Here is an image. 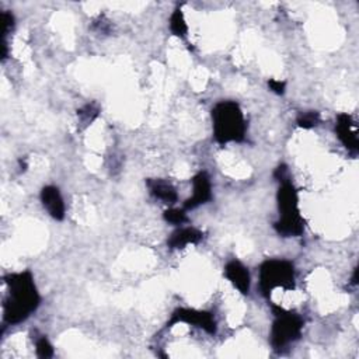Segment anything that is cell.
I'll return each instance as SVG.
<instances>
[{"label":"cell","instance_id":"obj_1","mask_svg":"<svg viewBox=\"0 0 359 359\" xmlns=\"http://www.w3.org/2000/svg\"><path fill=\"white\" fill-rule=\"evenodd\" d=\"M4 283L7 294L3 303V321L8 325L20 324L25 321L41 303L34 276L29 271L14 272L4 276Z\"/></svg>","mask_w":359,"mask_h":359},{"label":"cell","instance_id":"obj_2","mask_svg":"<svg viewBox=\"0 0 359 359\" xmlns=\"http://www.w3.org/2000/svg\"><path fill=\"white\" fill-rule=\"evenodd\" d=\"M213 136L217 143L227 144L245 139L247 123L241 107L231 100L219 101L210 111Z\"/></svg>","mask_w":359,"mask_h":359},{"label":"cell","instance_id":"obj_3","mask_svg":"<svg viewBox=\"0 0 359 359\" xmlns=\"http://www.w3.org/2000/svg\"><path fill=\"white\" fill-rule=\"evenodd\" d=\"M279 219L273 223L282 237H297L304 231V220L299 209V194L290 180L280 182L276 194Z\"/></svg>","mask_w":359,"mask_h":359},{"label":"cell","instance_id":"obj_4","mask_svg":"<svg viewBox=\"0 0 359 359\" xmlns=\"http://www.w3.org/2000/svg\"><path fill=\"white\" fill-rule=\"evenodd\" d=\"M258 286L264 297H269L271 293L280 287L286 292L296 287V271L294 265L282 258L266 259L259 266Z\"/></svg>","mask_w":359,"mask_h":359},{"label":"cell","instance_id":"obj_5","mask_svg":"<svg viewBox=\"0 0 359 359\" xmlns=\"http://www.w3.org/2000/svg\"><path fill=\"white\" fill-rule=\"evenodd\" d=\"M271 310L273 314L269 334L271 345L275 351H282L302 337L304 320L300 314L276 304H271Z\"/></svg>","mask_w":359,"mask_h":359},{"label":"cell","instance_id":"obj_6","mask_svg":"<svg viewBox=\"0 0 359 359\" xmlns=\"http://www.w3.org/2000/svg\"><path fill=\"white\" fill-rule=\"evenodd\" d=\"M180 323H184V324H188L192 327H198L210 335L216 334V331H217V323L215 320L213 313L205 311V310L178 307L171 313L170 320L167 321L165 325H167V328H171Z\"/></svg>","mask_w":359,"mask_h":359},{"label":"cell","instance_id":"obj_7","mask_svg":"<svg viewBox=\"0 0 359 359\" xmlns=\"http://www.w3.org/2000/svg\"><path fill=\"white\" fill-rule=\"evenodd\" d=\"M335 135L351 154L355 156L358 153V150H359L358 128H356L353 118L349 114L341 112L337 115Z\"/></svg>","mask_w":359,"mask_h":359},{"label":"cell","instance_id":"obj_8","mask_svg":"<svg viewBox=\"0 0 359 359\" xmlns=\"http://www.w3.org/2000/svg\"><path fill=\"white\" fill-rule=\"evenodd\" d=\"M192 195L184 202V210H192L212 199V181L206 171L196 172L192 180Z\"/></svg>","mask_w":359,"mask_h":359},{"label":"cell","instance_id":"obj_9","mask_svg":"<svg viewBox=\"0 0 359 359\" xmlns=\"http://www.w3.org/2000/svg\"><path fill=\"white\" fill-rule=\"evenodd\" d=\"M224 276L227 280L241 293L248 294L251 286V278L248 268L238 259H231L224 265Z\"/></svg>","mask_w":359,"mask_h":359},{"label":"cell","instance_id":"obj_10","mask_svg":"<svg viewBox=\"0 0 359 359\" xmlns=\"http://www.w3.org/2000/svg\"><path fill=\"white\" fill-rule=\"evenodd\" d=\"M42 206L46 209L48 215L55 220H63L65 219V202L62 198V194L57 187L55 185H45L41 189L39 194Z\"/></svg>","mask_w":359,"mask_h":359},{"label":"cell","instance_id":"obj_11","mask_svg":"<svg viewBox=\"0 0 359 359\" xmlns=\"http://www.w3.org/2000/svg\"><path fill=\"white\" fill-rule=\"evenodd\" d=\"M203 238V233L191 226H181L175 229L167 238L170 250H181L189 244H198Z\"/></svg>","mask_w":359,"mask_h":359},{"label":"cell","instance_id":"obj_12","mask_svg":"<svg viewBox=\"0 0 359 359\" xmlns=\"http://www.w3.org/2000/svg\"><path fill=\"white\" fill-rule=\"evenodd\" d=\"M146 187L153 198L161 201L165 205H172L178 199L175 187L164 178H147Z\"/></svg>","mask_w":359,"mask_h":359},{"label":"cell","instance_id":"obj_13","mask_svg":"<svg viewBox=\"0 0 359 359\" xmlns=\"http://www.w3.org/2000/svg\"><path fill=\"white\" fill-rule=\"evenodd\" d=\"M100 115V108L97 107V104L91 102V104H86L81 108L77 109V118H79V128L80 129H86L87 126H90Z\"/></svg>","mask_w":359,"mask_h":359},{"label":"cell","instance_id":"obj_14","mask_svg":"<svg viewBox=\"0 0 359 359\" xmlns=\"http://www.w3.org/2000/svg\"><path fill=\"white\" fill-rule=\"evenodd\" d=\"M170 29L175 36L185 38L188 34V25L184 17V13L180 7H177L170 15Z\"/></svg>","mask_w":359,"mask_h":359},{"label":"cell","instance_id":"obj_15","mask_svg":"<svg viewBox=\"0 0 359 359\" xmlns=\"http://www.w3.org/2000/svg\"><path fill=\"white\" fill-rule=\"evenodd\" d=\"M296 122H297L299 128L313 129V128L320 125L321 118H320V114L317 111H306V112H300L297 115Z\"/></svg>","mask_w":359,"mask_h":359},{"label":"cell","instance_id":"obj_16","mask_svg":"<svg viewBox=\"0 0 359 359\" xmlns=\"http://www.w3.org/2000/svg\"><path fill=\"white\" fill-rule=\"evenodd\" d=\"M163 219L170 223V224H175V226H181L184 224L188 217H187V213L184 209H175V208H170V209H165L163 212Z\"/></svg>","mask_w":359,"mask_h":359},{"label":"cell","instance_id":"obj_17","mask_svg":"<svg viewBox=\"0 0 359 359\" xmlns=\"http://www.w3.org/2000/svg\"><path fill=\"white\" fill-rule=\"evenodd\" d=\"M35 352H36V356L42 359H48L53 356V346L45 335H39L35 339Z\"/></svg>","mask_w":359,"mask_h":359},{"label":"cell","instance_id":"obj_18","mask_svg":"<svg viewBox=\"0 0 359 359\" xmlns=\"http://www.w3.org/2000/svg\"><path fill=\"white\" fill-rule=\"evenodd\" d=\"M1 21H3V39H6L7 34L14 28V15L8 11H3Z\"/></svg>","mask_w":359,"mask_h":359},{"label":"cell","instance_id":"obj_19","mask_svg":"<svg viewBox=\"0 0 359 359\" xmlns=\"http://www.w3.org/2000/svg\"><path fill=\"white\" fill-rule=\"evenodd\" d=\"M268 87L272 93L278 94V95H282L285 93V88H286V83L283 80H276V79H269L268 80Z\"/></svg>","mask_w":359,"mask_h":359},{"label":"cell","instance_id":"obj_20","mask_svg":"<svg viewBox=\"0 0 359 359\" xmlns=\"http://www.w3.org/2000/svg\"><path fill=\"white\" fill-rule=\"evenodd\" d=\"M273 177H275V178L279 181V182H283V181H287V180H290L287 167H286L285 164H280V165H278V167H276V170H275V172H273Z\"/></svg>","mask_w":359,"mask_h":359},{"label":"cell","instance_id":"obj_21","mask_svg":"<svg viewBox=\"0 0 359 359\" xmlns=\"http://www.w3.org/2000/svg\"><path fill=\"white\" fill-rule=\"evenodd\" d=\"M94 28L95 29H98L100 32H104V34H107V32H109L111 31V24H109V21L108 20H105L104 17H98V20H95L94 21Z\"/></svg>","mask_w":359,"mask_h":359},{"label":"cell","instance_id":"obj_22","mask_svg":"<svg viewBox=\"0 0 359 359\" xmlns=\"http://www.w3.org/2000/svg\"><path fill=\"white\" fill-rule=\"evenodd\" d=\"M356 283H358V268H355L352 275V285H356Z\"/></svg>","mask_w":359,"mask_h":359}]
</instances>
